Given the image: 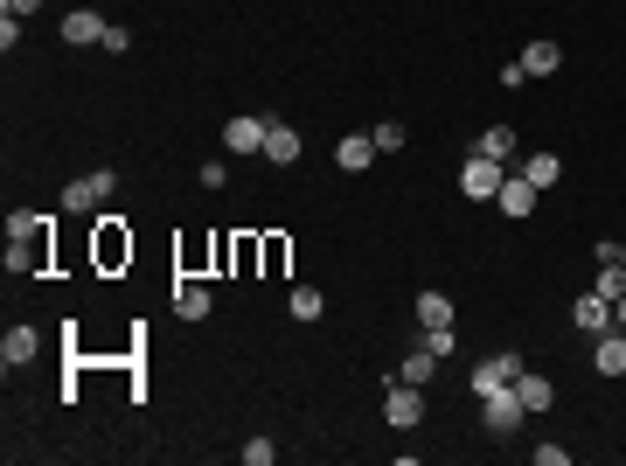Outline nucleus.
<instances>
[{
	"mask_svg": "<svg viewBox=\"0 0 626 466\" xmlns=\"http://www.w3.org/2000/svg\"><path fill=\"white\" fill-rule=\"evenodd\" d=\"M49 265V216H14L7 223V272H42Z\"/></svg>",
	"mask_w": 626,
	"mask_h": 466,
	"instance_id": "1",
	"label": "nucleus"
},
{
	"mask_svg": "<svg viewBox=\"0 0 626 466\" xmlns=\"http://www.w3.org/2000/svg\"><path fill=\"white\" fill-rule=\"evenodd\" d=\"M0 7H7V14H35L42 0H0Z\"/></svg>",
	"mask_w": 626,
	"mask_h": 466,
	"instance_id": "30",
	"label": "nucleus"
},
{
	"mask_svg": "<svg viewBox=\"0 0 626 466\" xmlns=\"http://www.w3.org/2000/svg\"><path fill=\"white\" fill-rule=\"evenodd\" d=\"M258 258H265L272 272H286V237H265V244H258Z\"/></svg>",
	"mask_w": 626,
	"mask_h": 466,
	"instance_id": "27",
	"label": "nucleus"
},
{
	"mask_svg": "<svg viewBox=\"0 0 626 466\" xmlns=\"http://www.w3.org/2000/svg\"><path fill=\"white\" fill-rule=\"evenodd\" d=\"M265 160H272V167H293V160H300V133H293V126H265Z\"/></svg>",
	"mask_w": 626,
	"mask_h": 466,
	"instance_id": "15",
	"label": "nucleus"
},
{
	"mask_svg": "<svg viewBox=\"0 0 626 466\" xmlns=\"http://www.w3.org/2000/svg\"><path fill=\"white\" fill-rule=\"evenodd\" d=\"M209 307H216V300H209L202 279H174V313H181V320H209Z\"/></svg>",
	"mask_w": 626,
	"mask_h": 466,
	"instance_id": "10",
	"label": "nucleus"
},
{
	"mask_svg": "<svg viewBox=\"0 0 626 466\" xmlns=\"http://www.w3.org/2000/svg\"><path fill=\"white\" fill-rule=\"evenodd\" d=\"M515 376H522V362H515V355H508V348H501V355H480V362H473V397H487V390H508V383H515Z\"/></svg>",
	"mask_w": 626,
	"mask_h": 466,
	"instance_id": "5",
	"label": "nucleus"
},
{
	"mask_svg": "<svg viewBox=\"0 0 626 466\" xmlns=\"http://www.w3.org/2000/svg\"><path fill=\"white\" fill-rule=\"evenodd\" d=\"M522 174H529L536 188H557V174H564V160H557V154H529V160H522Z\"/></svg>",
	"mask_w": 626,
	"mask_h": 466,
	"instance_id": "22",
	"label": "nucleus"
},
{
	"mask_svg": "<svg viewBox=\"0 0 626 466\" xmlns=\"http://www.w3.org/2000/svg\"><path fill=\"white\" fill-rule=\"evenodd\" d=\"M501 181H508V174H501V160H487V154H473L467 167H460L467 202H494V195H501Z\"/></svg>",
	"mask_w": 626,
	"mask_h": 466,
	"instance_id": "6",
	"label": "nucleus"
},
{
	"mask_svg": "<svg viewBox=\"0 0 626 466\" xmlns=\"http://www.w3.org/2000/svg\"><path fill=\"white\" fill-rule=\"evenodd\" d=\"M327 300H320V286H293V320H320Z\"/></svg>",
	"mask_w": 626,
	"mask_h": 466,
	"instance_id": "23",
	"label": "nucleus"
},
{
	"mask_svg": "<svg viewBox=\"0 0 626 466\" xmlns=\"http://www.w3.org/2000/svg\"><path fill=\"white\" fill-rule=\"evenodd\" d=\"M557 63H564V49H557V42H529V49H522V70H529V77H550Z\"/></svg>",
	"mask_w": 626,
	"mask_h": 466,
	"instance_id": "19",
	"label": "nucleus"
},
{
	"mask_svg": "<svg viewBox=\"0 0 626 466\" xmlns=\"http://www.w3.org/2000/svg\"><path fill=\"white\" fill-rule=\"evenodd\" d=\"M279 460V446H272V439H251V446H244V466H272Z\"/></svg>",
	"mask_w": 626,
	"mask_h": 466,
	"instance_id": "25",
	"label": "nucleus"
},
{
	"mask_svg": "<svg viewBox=\"0 0 626 466\" xmlns=\"http://www.w3.org/2000/svg\"><path fill=\"white\" fill-rule=\"evenodd\" d=\"M369 140H376V154H397V147H404V126H376Z\"/></svg>",
	"mask_w": 626,
	"mask_h": 466,
	"instance_id": "26",
	"label": "nucleus"
},
{
	"mask_svg": "<svg viewBox=\"0 0 626 466\" xmlns=\"http://www.w3.org/2000/svg\"><path fill=\"white\" fill-rule=\"evenodd\" d=\"M592 362H599V376H626V327H620V334H599Z\"/></svg>",
	"mask_w": 626,
	"mask_h": 466,
	"instance_id": "17",
	"label": "nucleus"
},
{
	"mask_svg": "<svg viewBox=\"0 0 626 466\" xmlns=\"http://www.w3.org/2000/svg\"><path fill=\"white\" fill-rule=\"evenodd\" d=\"M105 195H112V167H91V174H77V181L63 188V209H70V216H84V209H98Z\"/></svg>",
	"mask_w": 626,
	"mask_h": 466,
	"instance_id": "3",
	"label": "nucleus"
},
{
	"mask_svg": "<svg viewBox=\"0 0 626 466\" xmlns=\"http://www.w3.org/2000/svg\"><path fill=\"white\" fill-rule=\"evenodd\" d=\"M265 126H272V119H258V112H237V119L223 126V147H230V154H265Z\"/></svg>",
	"mask_w": 626,
	"mask_h": 466,
	"instance_id": "7",
	"label": "nucleus"
},
{
	"mask_svg": "<svg viewBox=\"0 0 626 466\" xmlns=\"http://www.w3.org/2000/svg\"><path fill=\"white\" fill-rule=\"evenodd\" d=\"M592 293H606V300H620V293H626V265H599V279H592Z\"/></svg>",
	"mask_w": 626,
	"mask_h": 466,
	"instance_id": "24",
	"label": "nucleus"
},
{
	"mask_svg": "<svg viewBox=\"0 0 626 466\" xmlns=\"http://www.w3.org/2000/svg\"><path fill=\"white\" fill-rule=\"evenodd\" d=\"M0 49H7V56L21 49V14H7V21H0Z\"/></svg>",
	"mask_w": 626,
	"mask_h": 466,
	"instance_id": "28",
	"label": "nucleus"
},
{
	"mask_svg": "<svg viewBox=\"0 0 626 466\" xmlns=\"http://www.w3.org/2000/svg\"><path fill=\"white\" fill-rule=\"evenodd\" d=\"M369 160H376V140H369V133H348V140L334 147V167H348V174H362Z\"/></svg>",
	"mask_w": 626,
	"mask_h": 466,
	"instance_id": "16",
	"label": "nucleus"
},
{
	"mask_svg": "<svg viewBox=\"0 0 626 466\" xmlns=\"http://www.w3.org/2000/svg\"><path fill=\"white\" fill-rule=\"evenodd\" d=\"M133 258V237L119 230V216H105V230H98V265H126Z\"/></svg>",
	"mask_w": 626,
	"mask_h": 466,
	"instance_id": "13",
	"label": "nucleus"
},
{
	"mask_svg": "<svg viewBox=\"0 0 626 466\" xmlns=\"http://www.w3.org/2000/svg\"><path fill=\"white\" fill-rule=\"evenodd\" d=\"M515 397H522V404H529V418H536V411H550V404H557V383H550V376H536V369H522V376H515Z\"/></svg>",
	"mask_w": 626,
	"mask_h": 466,
	"instance_id": "12",
	"label": "nucleus"
},
{
	"mask_svg": "<svg viewBox=\"0 0 626 466\" xmlns=\"http://www.w3.org/2000/svg\"><path fill=\"white\" fill-rule=\"evenodd\" d=\"M613 320H620V327H626V293H620V300H613Z\"/></svg>",
	"mask_w": 626,
	"mask_h": 466,
	"instance_id": "31",
	"label": "nucleus"
},
{
	"mask_svg": "<svg viewBox=\"0 0 626 466\" xmlns=\"http://www.w3.org/2000/svg\"><path fill=\"white\" fill-rule=\"evenodd\" d=\"M383 418H390V425H397V432H411V425H418V418H425V390H418V383H404V376H397V383H390V397H383Z\"/></svg>",
	"mask_w": 626,
	"mask_h": 466,
	"instance_id": "4",
	"label": "nucleus"
},
{
	"mask_svg": "<svg viewBox=\"0 0 626 466\" xmlns=\"http://www.w3.org/2000/svg\"><path fill=\"white\" fill-rule=\"evenodd\" d=\"M522 418H529V404L515 397V383H508V390H487V397H480V425H487L494 439H508V432L522 425Z\"/></svg>",
	"mask_w": 626,
	"mask_h": 466,
	"instance_id": "2",
	"label": "nucleus"
},
{
	"mask_svg": "<svg viewBox=\"0 0 626 466\" xmlns=\"http://www.w3.org/2000/svg\"><path fill=\"white\" fill-rule=\"evenodd\" d=\"M63 42H70V49H84V42H105V21H98L91 7H70V14H63Z\"/></svg>",
	"mask_w": 626,
	"mask_h": 466,
	"instance_id": "11",
	"label": "nucleus"
},
{
	"mask_svg": "<svg viewBox=\"0 0 626 466\" xmlns=\"http://www.w3.org/2000/svg\"><path fill=\"white\" fill-rule=\"evenodd\" d=\"M536 195H543V188H536V181H529V174H508V181H501V195H494V202H501V216H508V223H522V216H529V209H536Z\"/></svg>",
	"mask_w": 626,
	"mask_h": 466,
	"instance_id": "8",
	"label": "nucleus"
},
{
	"mask_svg": "<svg viewBox=\"0 0 626 466\" xmlns=\"http://www.w3.org/2000/svg\"><path fill=\"white\" fill-rule=\"evenodd\" d=\"M473 154H487V160H515V126H487Z\"/></svg>",
	"mask_w": 626,
	"mask_h": 466,
	"instance_id": "20",
	"label": "nucleus"
},
{
	"mask_svg": "<svg viewBox=\"0 0 626 466\" xmlns=\"http://www.w3.org/2000/svg\"><path fill=\"white\" fill-rule=\"evenodd\" d=\"M453 341H460V334H453V327H439V334H425V348H432V355H439V362H446V355H453Z\"/></svg>",
	"mask_w": 626,
	"mask_h": 466,
	"instance_id": "29",
	"label": "nucleus"
},
{
	"mask_svg": "<svg viewBox=\"0 0 626 466\" xmlns=\"http://www.w3.org/2000/svg\"><path fill=\"white\" fill-rule=\"evenodd\" d=\"M0 362H7V369H28V362H35V327H7V334H0Z\"/></svg>",
	"mask_w": 626,
	"mask_h": 466,
	"instance_id": "14",
	"label": "nucleus"
},
{
	"mask_svg": "<svg viewBox=\"0 0 626 466\" xmlns=\"http://www.w3.org/2000/svg\"><path fill=\"white\" fill-rule=\"evenodd\" d=\"M620 265H626V244H620Z\"/></svg>",
	"mask_w": 626,
	"mask_h": 466,
	"instance_id": "32",
	"label": "nucleus"
},
{
	"mask_svg": "<svg viewBox=\"0 0 626 466\" xmlns=\"http://www.w3.org/2000/svg\"><path fill=\"white\" fill-rule=\"evenodd\" d=\"M432 369H439V355H432V348L418 341V348L404 355V383H418V390H425V383H432Z\"/></svg>",
	"mask_w": 626,
	"mask_h": 466,
	"instance_id": "21",
	"label": "nucleus"
},
{
	"mask_svg": "<svg viewBox=\"0 0 626 466\" xmlns=\"http://www.w3.org/2000/svg\"><path fill=\"white\" fill-rule=\"evenodd\" d=\"M571 320H578L585 334H606V327H620V320H613V300H606V293H578Z\"/></svg>",
	"mask_w": 626,
	"mask_h": 466,
	"instance_id": "9",
	"label": "nucleus"
},
{
	"mask_svg": "<svg viewBox=\"0 0 626 466\" xmlns=\"http://www.w3.org/2000/svg\"><path fill=\"white\" fill-rule=\"evenodd\" d=\"M418 327H425V334L453 327V300H446V293H418Z\"/></svg>",
	"mask_w": 626,
	"mask_h": 466,
	"instance_id": "18",
	"label": "nucleus"
}]
</instances>
